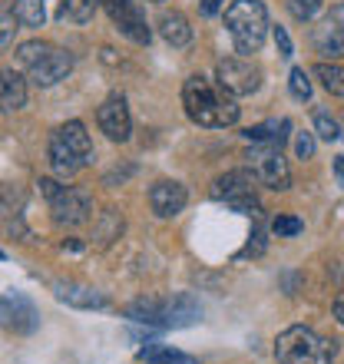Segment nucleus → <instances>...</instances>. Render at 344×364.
I'll use <instances>...</instances> for the list:
<instances>
[{
	"label": "nucleus",
	"instance_id": "14",
	"mask_svg": "<svg viewBox=\"0 0 344 364\" xmlns=\"http://www.w3.org/2000/svg\"><path fill=\"white\" fill-rule=\"evenodd\" d=\"M53 295L57 301L70 308H80V311H100V308L109 305V298L93 285H80V282H53Z\"/></svg>",
	"mask_w": 344,
	"mask_h": 364
},
{
	"label": "nucleus",
	"instance_id": "7",
	"mask_svg": "<svg viewBox=\"0 0 344 364\" xmlns=\"http://www.w3.org/2000/svg\"><path fill=\"white\" fill-rule=\"evenodd\" d=\"M215 73H219V87L229 90L232 96H252L262 87V70L245 57H222L215 63Z\"/></svg>",
	"mask_w": 344,
	"mask_h": 364
},
{
	"label": "nucleus",
	"instance_id": "35",
	"mask_svg": "<svg viewBox=\"0 0 344 364\" xmlns=\"http://www.w3.org/2000/svg\"><path fill=\"white\" fill-rule=\"evenodd\" d=\"M149 4H163V0H149Z\"/></svg>",
	"mask_w": 344,
	"mask_h": 364
},
{
	"label": "nucleus",
	"instance_id": "11",
	"mask_svg": "<svg viewBox=\"0 0 344 364\" xmlns=\"http://www.w3.org/2000/svg\"><path fill=\"white\" fill-rule=\"evenodd\" d=\"M96 123L113 143H126L129 133H133V116H129V106H126L123 96H109L100 109H96Z\"/></svg>",
	"mask_w": 344,
	"mask_h": 364
},
{
	"label": "nucleus",
	"instance_id": "19",
	"mask_svg": "<svg viewBox=\"0 0 344 364\" xmlns=\"http://www.w3.org/2000/svg\"><path fill=\"white\" fill-rule=\"evenodd\" d=\"M159 33H163V40L169 47H189L192 43V27L179 10H166L159 17Z\"/></svg>",
	"mask_w": 344,
	"mask_h": 364
},
{
	"label": "nucleus",
	"instance_id": "13",
	"mask_svg": "<svg viewBox=\"0 0 344 364\" xmlns=\"http://www.w3.org/2000/svg\"><path fill=\"white\" fill-rule=\"evenodd\" d=\"M70 70H73V53H70V50L53 47L47 57L40 60L37 67L27 70V77L33 80V87H57L60 80L70 77Z\"/></svg>",
	"mask_w": 344,
	"mask_h": 364
},
{
	"label": "nucleus",
	"instance_id": "2",
	"mask_svg": "<svg viewBox=\"0 0 344 364\" xmlns=\"http://www.w3.org/2000/svg\"><path fill=\"white\" fill-rule=\"evenodd\" d=\"M335 355H338L335 341L305 325H291L275 341L278 364H331Z\"/></svg>",
	"mask_w": 344,
	"mask_h": 364
},
{
	"label": "nucleus",
	"instance_id": "16",
	"mask_svg": "<svg viewBox=\"0 0 344 364\" xmlns=\"http://www.w3.org/2000/svg\"><path fill=\"white\" fill-rule=\"evenodd\" d=\"M47 153H50V169H53L60 179H70V176H77L80 169H83V159H80V156L73 153V149H70V146L63 143L57 133L50 136Z\"/></svg>",
	"mask_w": 344,
	"mask_h": 364
},
{
	"label": "nucleus",
	"instance_id": "23",
	"mask_svg": "<svg viewBox=\"0 0 344 364\" xmlns=\"http://www.w3.org/2000/svg\"><path fill=\"white\" fill-rule=\"evenodd\" d=\"M315 77L321 80V87L331 96H344V67H338V63H318Z\"/></svg>",
	"mask_w": 344,
	"mask_h": 364
},
{
	"label": "nucleus",
	"instance_id": "30",
	"mask_svg": "<svg viewBox=\"0 0 344 364\" xmlns=\"http://www.w3.org/2000/svg\"><path fill=\"white\" fill-rule=\"evenodd\" d=\"M315 149H318V143H315V136L311 133H298L295 136V156L298 159H311Z\"/></svg>",
	"mask_w": 344,
	"mask_h": 364
},
{
	"label": "nucleus",
	"instance_id": "31",
	"mask_svg": "<svg viewBox=\"0 0 344 364\" xmlns=\"http://www.w3.org/2000/svg\"><path fill=\"white\" fill-rule=\"evenodd\" d=\"M272 33H275V47H278V53H281V57H291V37L285 33V27H275Z\"/></svg>",
	"mask_w": 344,
	"mask_h": 364
},
{
	"label": "nucleus",
	"instance_id": "9",
	"mask_svg": "<svg viewBox=\"0 0 344 364\" xmlns=\"http://www.w3.org/2000/svg\"><path fill=\"white\" fill-rule=\"evenodd\" d=\"M0 328L14 335H33L40 328V311L27 295H0Z\"/></svg>",
	"mask_w": 344,
	"mask_h": 364
},
{
	"label": "nucleus",
	"instance_id": "36",
	"mask_svg": "<svg viewBox=\"0 0 344 364\" xmlns=\"http://www.w3.org/2000/svg\"><path fill=\"white\" fill-rule=\"evenodd\" d=\"M0 259H4V252H0Z\"/></svg>",
	"mask_w": 344,
	"mask_h": 364
},
{
	"label": "nucleus",
	"instance_id": "17",
	"mask_svg": "<svg viewBox=\"0 0 344 364\" xmlns=\"http://www.w3.org/2000/svg\"><path fill=\"white\" fill-rule=\"evenodd\" d=\"M27 106V80L14 70H0V109L17 113Z\"/></svg>",
	"mask_w": 344,
	"mask_h": 364
},
{
	"label": "nucleus",
	"instance_id": "5",
	"mask_svg": "<svg viewBox=\"0 0 344 364\" xmlns=\"http://www.w3.org/2000/svg\"><path fill=\"white\" fill-rule=\"evenodd\" d=\"M212 199L229 202L239 212H262L258 209V179L252 169H232L212 182Z\"/></svg>",
	"mask_w": 344,
	"mask_h": 364
},
{
	"label": "nucleus",
	"instance_id": "21",
	"mask_svg": "<svg viewBox=\"0 0 344 364\" xmlns=\"http://www.w3.org/2000/svg\"><path fill=\"white\" fill-rule=\"evenodd\" d=\"M139 358H143L146 364H199L192 355H182V351H169V348L163 345H149L139 351Z\"/></svg>",
	"mask_w": 344,
	"mask_h": 364
},
{
	"label": "nucleus",
	"instance_id": "24",
	"mask_svg": "<svg viewBox=\"0 0 344 364\" xmlns=\"http://www.w3.org/2000/svg\"><path fill=\"white\" fill-rule=\"evenodd\" d=\"M50 50H53V43H47V40H27V43H20L17 47V60H20V67H37L40 60L47 57Z\"/></svg>",
	"mask_w": 344,
	"mask_h": 364
},
{
	"label": "nucleus",
	"instance_id": "20",
	"mask_svg": "<svg viewBox=\"0 0 344 364\" xmlns=\"http://www.w3.org/2000/svg\"><path fill=\"white\" fill-rule=\"evenodd\" d=\"M96 10H100V0H60L57 17L70 23H90Z\"/></svg>",
	"mask_w": 344,
	"mask_h": 364
},
{
	"label": "nucleus",
	"instance_id": "26",
	"mask_svg": "<svg viewBox=\"0 0 344 364\" xmlns=\"http://www.w3.org/2000/svg\"><path fill=\"white\" fill-rule=\"evenodd\" d=\"M288 14L298 20V23H308V20H315L325 7V0H285Z\"/></svg>",
	"mask_w": 344,
	"mask_h": 364
},
{
	"label": "nucleus",
	"instance_id": "34",
	"mask_svg": "<svg viewBox=\"0 0 344 364\" xmlns=\"http://www.w3.org/2000/svg\"><path fill=\"white\" fill-rule=\"evenodd\" d=\"M335 176H338V186H344V156L335 159Z\"/></svg>",
	"mask_w": 344,
	"mask_h": 364
},
{
	"label": "nucleus",
	"instance_id": "3",
	"mask_svg": "<svg viewBox=\"0 0 344 364\" xmlns=\"http://www.w3.org/2000/svg\"><path fill=\"white\" fill-rule=\"evenodd\" d=\"M225 30L239 53H258L268 37V10L262 0H235L225 10Z\"/></svg>",
	"mask_w": 344,
	"mask_h": 364
},
{
	"label": "nucleus",
	"instance_id": "18",
	"mask_svg": "<svg viewBox=\"0 0 344 364\" xmlns=\"http://www.w3.org/2000/svg\"><path fill=\"white\" fill-rule=\"evenodd\" d=\"M53 133L83 159V166L93 163V139H90V133H86V126L80 123V119H70V123H63L60 129H53Z\"/></svg>",
	"mask_w": 344,
	"mask_h": 364
},
{
	"label": "nucleus",
	"instance_id": "33",
	"mask_svg": "<svg viewBox=\"0 0 344 364\" xmlns=\"http://www.w3.org/2000/svg\"><path fill=\"white\" fill-rule=\"evenodd\" d=\"M331 311H335V318H338V325H344V291L335 298V305H331Z\"/></svg>",
	"mask_w": 344,
	"mask_h": 364
},
{
	"label": "nucleus",
	"instance_id": "28",
	"mask_svg": "<svg viewBox=\"0 0 344 364\" xmlns=\"http://www.w3.org/2000/svg\"><path fill=\"white\" fill-rule=\"evenodd\" d=\"M315 133L321 136L325 143H335V139H341V126H338L328 113H318L315 116Z\"/></svg>",
	"mask_w": 344,
	"mask_h": 364
},
{
	"label": "nucleus",
	"instance_id": "10",
	"mask_svg": "<svg viewBox=\"0 0 344 364\" xmlns=\"http://www.w3.org/2000/svg\"><path fill=\"white\" fill-rule=\"evenodd\" d=\"M311 40H315L318 53L335 57V60L344 57V4L331 7L325 17L318 20V27H315V33H311Z\"/></svg>",
	"mask_w": 344,
	"mask_h": 364
},
{
	"label": "nucleus",
	"instance_id": "12",
	"mask_svg": "<svg viewBox=\"0 0 344 364\" xmlns=\"http://www.w3.org/2000/svg\"><path fill=\"white\" fill-rule=\"evenodd\" d=\"M186 202H189V192L176 179H159L149 189V205H153V212L159 219H176L186 209Z\"/></svg>",
	"mask_w": 344,
	"mask_h": 364
},
{
	"label": "nucleus",
	"instance_id": "1",
	"mask_svg": "<svg viewBox=\"0 0 344 364\" xmlns=\"http://www.w3.org/2000/svg\"><path fill=\"white\" fill-rule=\"evenodd\" d=\"M182 106L189 113L192 123L205 126V129H225V126L239 123V103L229 90L215 87L205 77H189L182 83Z\"/></svg>",
	"mask_w": 344,
	"mask_h": 364
},
{
	"label": "nucleus",
	"instance_id": "8",
	"mask_svg": "<svg viewBox=\"0 0 344 364\" xmlns=\"http://www.w3.org/2000/svg\"><path fill=\"white\" fill-rule=\"evenodd\" d=\"M100 4H103V10L109 14V20L119 27L123 37H129L139 47H149L153 30L146 27V17H143V10L136 7V0H100Z\"/></svg>",
	"mask_w": 344,
	"mask_h": 364
},
{
	"label": "nucleus",
	"instance_id": "32",
	"mask_svg": "<svg viewBox=\"0 0 344 364\" xmlns=\"http://www.w3.org/2000/svg\"><path fill=\"white\" fill-rule=\"evenodd\" d=\"M222 7H225V0H202V14L205 17H215Z\"/></svg>",
	"mask_w": 344,
	"mask_h": 364
},
{
	"label": "nucleus",
	"instance_id": "15",
	"mask_svg": "<svg viewBox=\"0 0 344 364\" xmlns=\"http://www.w3.org/2000/svg\"><path fill=\"white\" fill-rule=\"evenodd\" d=\"M202 321V305L189 291L163 298V328H189Z\"/></svg>",
	"mask_w": 344,
	"mask_h": 364
},
{
	"label": "nucleus",
	"instance_id": "25",
	"mask_svg": "<svg viewBox=\"0 0 344 364\" xmlns=\"http://www.w3.org/2000/svg\"><path fill=\"white\" fill-rule=\"evenodd\" d=\"M17 14H14V7H7V4H0V53L4 50L14 47V37H17Z\"/></svg>",
	"mask_w": 344,
	"mask_h": 364
},
{
	"label": "nucleus",
	"instance_id": "27",
	"mask_svg": "<svg viewBox=\"0 0 344 364\" xmlns=\"http://www.w3.org/2000/svg\"><path fill=\"white\" fill-rule=\"evenodd\" d=\"M288 90H291V96H295L298 103L311 100V80H308V73L301 67L291 70V77H288Z\"/></svg>",
	"mask_w": 344,
	"mask_h": 364
},
{
	"label": "nucleus",
	"instance_id": "4",
	"mask_svg": "<svg viewBox=\"0 0 344 364\" xmlns=\"http://www.w3.org/2000/svg\"><path fill=\"white\" fill-rule=\"evenodd\" d=\"M37 186H40V192L47 196L50 215H53L57 225H63V229H77V225L90 222V215H93V202H90L86 192L73 189V186H60V182H53V179H40Z\"/></svg>",
	"mask_w": 344,
	"mask_h": 364
},
{
	"label": "nucleus",
	"instance_id": "29",
	"mask_svg": "<svg viewBox=\"0 0 344 364\" xmlns=\"http://www.w3.org/2000/svg\"><path fill=\"white\" fill-rule=\"evenodd\" d=\"M301 229H305V222L295 219V215H278V219L272 222V232H275V235H285V239L298 235Z\"/></svg>",
	"mask_w": 344,
	"mask_h": 364
},
{
	"label": "nucleus",
	"instance_id": "6",
	"mask_svg": "<svg viewBox=\"0 0 344 364\" xmlns=\"http://www.w3.org/2000/svg\"><path fill=\"white\" fill-rule=\"evenodd\" d=\"M245 163H249V169L255 173V179L262 182V186H268V189H288L291 186V173H288V163L285 156H281V146H272V143H255L245 153Z\"/></svg>",
	"mask_w": 344,
	"mask_h": 364
},
{
	"label": "nucleus",
	"instance_id": "22",
	"mask_svg": "<svg viewBox=\"0 0 344 364\" xmlns=\"http://www.w3.org/2000/svg\"><path fill=\"white\" fill-rule=\"evenodd\" d=\"M14 14L23 27H43V20H47L43 0H14Z\"/></svg>",
	"mask_w": 344,
	"mask_h": 364
}]
</instances>
